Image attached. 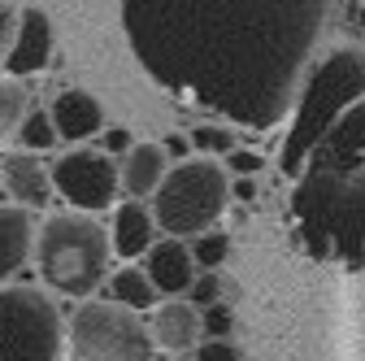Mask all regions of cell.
<instances>
[{
	"label": "cell",
	"mask_w": 365,
	"mask_h": 361,
	"mask_svg": "<svg viewBox=\"0 0 365 361\" xmlns=\"http://www.w3.org/2000/svg\"><path fill=\"white\" fill-rule=\"evenodd\" d=\"M335 0H122L144 74L174 101L248 131L287 122Z\"/></svg>",
	"instance_id": "cell-1"
},
{
	"label": "cell",
	"mask_w": 365,
	"mask_h": 361,
	"mask_svg": "<svg viewBox=\"0 0 365 361\" xmlns=\"http://www.w3.org/2000/svg\"><path fill=\"white\" fill-rule=\"evenodd\" d=\"M292 183V222L309 257L365 270V101L335 122Z\"/></svg>",
	"instance_id": "cell-2"
},
{
	"label": "cell",
	"mask_w": 365,
	"mask_h": 361,
	"mask_svg": "<svg viewBox=\"0 0 365 361\" xmlns=\"http://www.w3.org/2000/svg\"><path fill=\"white\" fill-rule=\"evenodd\" d=\"M365 101V53L361 49H335L317 61L300 87V96L287 118V135L279 148V170L296 178L313 148L335 131V122Z\"/></svg>",
	"instance_id": "cell-3"
},
{
	"label": "cell",
	"mask_w": 365,
	"mask_h": 361,
	"mask_svg": "<svg viewBox=\"0 0 365 361\" xmlns=\"http://www.w3.org/2000/svg\"><path fill=\"white\" fill-rule=\"evenodd\" d=\"M113 240L109 227H101V218L66 209L39 222L35 235V270L43 288L66 292L74 300H91L101 283L113 275Z\"/></svg>",
	"instance_id": "cell-4"
},
{
	"label": "cell",
	"mask_w": 365,
	"mask_h": 361,
	"mask_svg": "<svg viewBox=\"0 0 365 361\" xmlns=\"http://www.w3.org/2000/svg\"><path fill=\"white\" fill-rule=\"evenodd\" d=\"M226 200H231V174L217 157H187V161H174L165 183L153 196V213H157V227L165 235L178 240H196L205 231H213Z\"/></svg>",
	"instance_id": "cell-5"
},
{
	"label": "cell",
	"mask_w": 365,
	"mask_h": 361,
	"mask_svg": "<svg viewBox=\"0 0 365 361\" xmlns=\"http://www.w3.org/2000/svg\"><path fill=\"white\" fill-rule=\"evenodd\" d=\"M66 361H157V344L135 309L83 300L66 322Z\"/></svg>",
	"instance_id": "cell-6"
},
{
	"label": "cell",
	"mask_w": 365,
	"mask_h": 361,
	"mask_svg": "<svg viewBox=\"0 0 365 361\" xmlns=\"http://www.w3.org/2000/svg\"><path fill=\"white\" fill-rule=\"evenodd\" d=\"M66 344L61 309L39 288H0V361H57Z\"/></svg>",
	"instance_id": "cell-7"
},
{
	"label": "cell",
	"mask_w": 365,
	"mask_h": 361,
	"mask_svg": "<svg viewBox=\"0 0 365 361\" xmlns=\"http://www.w3.org/2000/svg\"><path fill=\"white\" fill-rule=\"evenodd\" d=\"M53 188L57 196L78 209V213H101L118 200L122 192V174H118V161L101 148H83V153H61L53 166Z\"/></svg>",
	"instance_id": "cell-8"
},
{
	"label": "cell",
	"mask_w": 365,
	"mask_h": 361,
	"mask_svg": "<svg viewBox=\"0 0 365 361\" xmlns=\"http://www.w3.org/2000/svg\"><path fill=\"white\" fill-rule=\"evenodd\" d=\"M148 331H153V344H157L161 352H170V357L192 352V348H200V335H205V313H200L192 300L170 296V300H161V305L153 309Z\"/></svg>",
	"instance_id": "cell-9"
},
{
	"label": "cell",
	"mask_w": 365,
	"mask_h": 361,
	"mask_svg": "<svg viewBox=\"0 0 365 361\" xmlns=\"http://www.w3.org/2000/svg\"><path fill=\"white\" fill-rule=\"evenodd\" d=\"M48 61H53V22H48V14L43 9H22L18 39H14L9 57L0 66H5L9 78H31L39 70H48Z\"/></svg>",
	"instance_id": "cell-10"
},
{
	"label": "cell",
	"mask_w": 365,
	"mask_h": 361,
	"mask_svg": "<svg viewBox=\"0 0 365 361\" xmlns=\"http://www.w3.org/2000/svg\"><path fill=\"white\" fill-rule=\"evenodd\" d=\"M0 188L9 192V200L14 205H22V209H43L53 196H57V188H53V170L43 166L35 153H9L5 161H0Z\"/></svg>",
	"instance_id": "cell-11"
},
{
	"label": "cell",
	"mask_w": 365,
	"mask_h": 361,
	"mask_svg": "<svg viewBox=\"0 0 365 361\" xmlns=\"http://www.w3.org/2000/svg\"><path fill=\"white\" fill-rule=\"evenodd\" d=\"M144 270H148V279L157 283V292L170 300V296H178V292H192L200 265H196V257H192V244H182L178 235H165V240H157V244L148 248Z\"/></svg>",
	"instance_id": "cell-12"
},
{
	"label": "cell",
	"mask_w": 365,
	"mask_h": 361,
	"mask_svg": "<svg viewBox=\"0 0 365 361\" xmlns=\"http://www.w3.org/2000/svg\"><path fill=\"white\" fill-rule=\"evenodd\" d=\"M109 240H113V253L126 257V261L148 257V248L157 244V213H153V205L122 200L113 209V222H109Z\"/></svg>",
	"instance_id": "cell-13"
},
{
	"label": "cell",
	"mask_w": 365,
	"mask_h": 361,
	"mask_svg": "<svg viewBox=\"0 0 365 361\" xmlns=\"http://www.w3.org/2000/svg\"><path fill=\"white\" fill-rule=\"evenodd\" d=\"M48 113H53V122H57V135H61V140H70V144L91 140V135L105 131V109H101V101L91 96V92H78V87L57 92L53 105H48Z\"/></svg>",
	"instance_id": "cell-14"
},
{
	"label": "cell",
	"mask_w": 365,
	"mask_h": 361,
	"mask_svg": "<svg viewBox=\"0 0 365 361\" xmlns=\"http://www.w3.org/2000/svg\"><path fill=\"white\" fill-rule=\"evenodd\" d=\"M35 235H39V222L31 218V209L0 205V283L14 279L26 265V257H35Z\"/></svg>",
	"instance_id": "cell-15"
},
{
	"label": "cell",
	"mask_w": 365,
	"mask_h": 361,
	"mask_svg": "<svg viewBox=\"0 0 365 361\" xmlns=\"http://www.w3.org/2000/svg\"><path fill=\"white\" fill-rule=\"evenodd\" d=\"M118 174H122V192L130 200L157 196V188L165 183V174H170V153L161 144H135L130 153H122Z\"/></svg>",
	"instance_id": "cell-16"
},
{
	"label": "cell",
	"mask_w": 365,
	"mask_h": 361,
	"mask_svg": "<svg viewBox=\"0 0 365 361\" xmlns=\"http://www.w3.org/2000/svg\"><path fill=\"white\" fill-rule=\"evenodd\" d=\"M105 292H109V300H118V305H126V309H135V313H144V309H157V305H161L157 283L148 279V270H140V265H122V270H113L109 283H105Z\"/></svg>",
	"instance_id": "cell-17"
},
{
	"label": "cell",
	"mask_w": 365,
	"mask_h": 361,
	"mask_svg": "<svg viewBox=\"0 0 365 361\" xmlns=\"http://www.w3.org/2000/svg\"><path fill=\"white\" fill-rule=\"evenodd\" d=\"M35 105H31V92H26V83H18V78H0V144H9V140H18V131H22V122H26V113H31Z\"/></svg>",
	"instance_id": "cell-18"
},
{
	"label": "cell",
	"mask_w": 365,
	"mask_h": 361,
	"mask_svg": "<svg viewBox=\"0 0 365 361\" xmlns=\"http://www.w3.org/2000/svg\"><path fill=\"white\" fill-rule=\"evenodd\" d=\"M57 140H61V135H57L53 113H48V109H31V113H26V122H22V131H18L22 153H43V148H53Z\"/></svg>",
	"instance_id": "cell-19"
},
{
	"label": "cell",
	"mask_w": 365,
	"mask_h": 361,
	"mask_svg": "<svg viewBox=\"0 0 365 361\" xmlns=\"http://www.w3.org/2000/svg\"><path fill=\"white\" fill-rule=\"evenodd\" d=\"M192 148L200 157H226V153H235V131L231 126H213V122H200L192 131Z\"/></svg>",
	"instance_id": "cell-20"
},
{
	"label": "cell",
	"mask_w": 365,
	"mask_h": 361,
	"mask_svg": "<svg viewBox=\"0 0 365 361\" xmlns=\"http://www.w3.org/2000/svg\"><path fill=\"white\" fill-rule=\"evenodd\" d=\"M192 257H196V265L200 270H217L226 257H231V235H226V231H205V235H196L192 240Z\"/></svg>",
	"instance_id": "cell-21"
},
{
	"label": "cell",
	"mask_w": 365,
	"mask_h": 361,
	"mask_svg": "<svg viewBox=\"0 0 365 361\" xmlns=\"http://www.w3.org/2000/svg\"><path fill=\"white\" fill-rule=\"evenodd\" d=\"M18 26H22V9H14V0H0V61L9 57L14 39H18Z\"/></svg>",
	"instance_id": "cell-22"
},
{
	"label": "cell",
	"mask_w": 365,
	"mask_h": 361,
	"mask_svg": "<svg viewBox=\"0 0 365 361\" xmlns=\"http://www.w3.org/2000/svg\"><path fill=\"white\" fill-rule=\"evenodd\" d=\"M200 313H205V335H209V340H226V335L235 331V313L226 309L222 300L209 305V309H200Z\"/></svg>",
	"instance_id": "cell-23"
},
{
	"label": "cell",
	"mask_w": 365,
	"mask_h": 361,
	"mask_svg": "<svg viewBox=\"0 0 365 361\" xmlns=\"http://www.w3.org/2000/svg\"><path fill=\"white\" fill-rule=\"evenodd\" d=\"M217 296H222L217 270H200L196 283H192V305H196V309H209V305H217Z\"/></svg>",
	"instance_id": "cell-24"
},
{
	"label": "cell",
	"mask_w": 365,
	"mask_h": 361,
	"mask_svg": "<svg viewBox=\"0 0 365 361\" xmlns=\"http://www.w3.org/2000/svg\"><path fill=\"white\" fill-rule=\"evenodd\" d=\"M222 166H226V174H235V178H252L265 161H261L257 153H248V148H235V153L222 157Z\"/></svg>",
	"instance_id": "cell-25"
},
{
	"label": "cell",
	"mask_w": 365,
	"mask_h": 361,
	"mask_svg": "<svg viewBox=\"0 0 365 361\" xmlns=\"http://www.w3.org/2000/svg\"><path fill=\"white\" fill-rule=\"evenodd\" d=\"M196 361H244V352L231 340H205L196 348Z\"/></svg>",
	"instance_id": "cell-26"
},
{
	"label": "cell",
	"mask_w": 365,
	"mask_h": 361,
	"mask_svg": "<svg viewBox=\"0 0 365 361\" xmlns=\"http://www.w3.org/2000/svg\"><path fill=\"white\" fill-rule=\"evenodd\" d=\"M130 148H135L130 131H122V126H105L101 131V153H130Z\"/></svg>",
	"instance_id": "cell-27"
},
{
	"label": "cell",
	"mask_w": 365,
	"mask_h": 361,
	"mask_svg": "<svg viewBox=\"0 0 365 361\" xmlns=\"http://www.w3.org/2000/svg\"><path fill=\"white\" fill-rule=\"evenodd\" d=\"M161 148L170 153V161H187V153H196V148H192V135H165Z\"/></svg>",
	"instance_id": "cell-28"
},
{
	"label": "cell",
	"mask_w": 365,
	"mask_h": 361,
	"mask_svg": "<svg viewBox=\"0 0 365 361\" xmlns=\"http://www.w3.org/2000/svg\"><path fill=\"white\" fill-rule=\"evenodd\" d=\"M231 196L248 205V200H257V183H252V178H235V183H231Z\"/></svg>",
	"instance_id": "cell-29"
}]
</instances>
